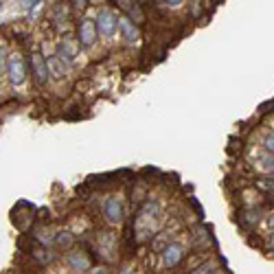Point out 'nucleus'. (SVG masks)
I'll return each instance as SVG.
<instances>
[{"label":"nucleus","mask_w":274,"mask_h":274,"mask_svg":"<svg viewBox=\"0 0 274 274\" xmlns=\"http://www.w3.org/2000/svg\"><path fill=\"white\" fill-rule=\"evenodd\" d=\"M59 55H62V59H66V64H72V57H75V53H72V49L68 46V42L59 44ZM57 55V57H59Z\"/></svg>","instance_id":"ddd939ff"},{"label":"nucleus","mask_w":274,"mask_h":274,"mask_svg":"<svg viewBox=\"0 0 274 274\" xmlns=\"http://www.w3.org/2000/svg\"><path fill=\"white\" fill-rule=\"evenodd\" d=\"M270 224H272V228H274V215L270 217Z\"/></svg>","instance_id":"412c9836"},{"label":"nucleus","mask_w":274,"mask_h":274,"mask_svg":"<svg viewBox=\"0 0 274 274\" xmlns=\"http://www.w3.org/2000/svg\"><path fill=\"white\" fill-rule=\"evenodd\" d=\"M31 66H33V72H35V82H37L40 86L46 84V77H49L46 59L40 55V53H33V55H31Z\"/></svg>","instance_id":"39448f33"},{"label":"nucleus","mask_w":274,"mask_h":274,"mask_svg":"<svg viewBox=\"0 0 274 274\" xmlns=\"http://www.w3.org/2000/svg\"><path fill=\"white\" fill-rule=\"evenodd\" d=\"M121 5H123V9H128V13H130V20L134 18V24L143 22V13H140V7H138L136 3H121Z\"/></svg>","instance_id":"9d476101"},{"label":"nucleus","mask_w":274,"mask_h":274,"mask_svg":"<svg viewBox=\"0 0 274 274\" xmlns=\"http://www.w3.org/2000/svg\"><path fill=\"white\" fill-rule=\"evenodd\" d=\"M119 26V20L112 11H99V18H97V31L101 33V35H114Z\"/></svg>","instance_id":"f03ea898"},{"label":"nucleus","mask_w":274,"mask_h":274,"mask_svg":"<svg viewBox=\"0 0 274 274\" xmlns=\"http://www.w3.org/2000/svg\"><path fill=\"white\" fill-rule=\"evenodd\" d=\"M165 239H167V235H160L156 242H153V250H158V252H160V250H165V248H163V246H165Z\"/></svg>","instance_id":"a211bd4d"},{"label":"nucleus","mask_w":274,"mask_h":274,"mask_svg":"<svg viewBox=\"0 0 274 274\" xmlns=\"http://www.w3.org/2000/svg\"><path fill=\"white\" fill-rule=\"evenodd\" d=\"M272 202H274V200H272Z\"/></svg>","instance_id":"5701e85b"},{"label":"nucleus","mask_w":274,"mask_h":274,"mask_svg":"<svg viewBox=\"0 0 274 274\" xmlns=\"http://www.w3.org/2000/svg\"><path fill=\"white\" fill-rule=\"evenodd\" d=\"M97 40V22L92 20H82L79 22V42L84 46H92Z\"/></svg>","instance_id":"7ed1b4c3"},{"label":"nucleus","mask_w":274,"mask_h":274,"mask_svg":"<svg viewBox=\"0 0 274 274\" xmlns=\"http://www.w3.org/2000/svg\"><path fill=\"white\" fill-rule=\"evenodd\" d=\"M261 167L265 171H274V156H265L261 158Z\"/></svg>","instance_id":"2eb2a0df"},{"label":"nucleus","mask_w":274,"mask_h":274,"mask_svg":"<svg viewBox=\"0 0 274 274\" xmlns=\"http://www.w3.org/2000/svg\"><path fill=\"white\" fill-rule=\"evenodd\" d=\"M0 9H3V3H0Z\"/></svg>","instance_id":"4be33fe9"},{"label":"nucleus","mask_w":274,"mask_h":274,"mask_svg":"<svg viewBox=\"0 0 274 274\" xmlns=\"http://www.w3.org/2000/svg\"><path fill=\"white\" fill-rule=\"evenodd\" d=\"M70 265L75 270H82L84 272V270L90 268V261H88V257H86V255H82V252H75V255L70 257Z\"/></svg>","instance_id":"1a4fd4ad"},{"label":"nucleus","mask_w":274,"mask_h":274,"mask_svg":"<svg viewBox=\"0 0 274 274\" xmlns=\"http://www.w3.org/2000/svg\"><path fill=\"white\" fill-rule=\"evenodd\" d=\"M182 255H184L182 246H178V244L167 246V248H165V265H167V268H173V265H178L180 261H182Z\"/></svg>","instance_id":"423d86ee"},{"label":"nucleus","mask_w":274,"mask_h":274,"mask_svg":"<svg viewBox=\"0 0 274 274\" xmlns=\"http://www.w3.org/2000/svg\"><path fill=\"white\" fill-rule=\"evenodd\" d=\"M259 217H261V211H259V209H250V211H246V219H248L250 224L259 222Z\"/></svg>","instance_id":"4468645a"},{"label":"nucleus","mask_w":274,"mask_h":274,"mask_svg":"<svg viewBox=\"0 0 274 274\" xmlns=\"http://www.w3.org/2000/svg\"><path fill=\"white\" fill-rule=\"evenodd\" d=\"M270 248H274V235L270 237Z\"/></svg>","instance_id":"aec40b11"},{"label":"nucleus","mask_w":274,"mask_h":274,"mask_svg":"<svg viewBox=\"0 0 274 274\" xmlns=\"http://www.w3.org/2000/svg\"><path fill=\"white\" fill-rule=\"evenodd\" d=\"M7 68H9V79H11V84L13 86H20L24 82V77H26V66H24V59L20 57V55H13L9 57V64H7Z\"/></svg>","instance_id":"f257e3e1"},{"label":"nucleus","mask_w":274,"mask_h":274,"mask_svg":"<svg viewBox=\"0 0 274 274\" xmlns=\"http://www.w3.org/2000/svg\"><path fill=\"white\" fill-rule=\"evenodd\" d=\"M263 145H265V149L270 151V156H274V134L265 136V138H263Z\"/></svg>","instance_id":"dca6fc26"},{"label":"nucleus","mask_w":274,"mask_h":274,"mask_svg":"<svg viewBox=\"0 0 274 274\" xmlns=\"http://www.w3.org/2000/svg\"><path fill=\"white\" fill-rule=\"evenodd\" d=\"M217 272H219L217 270V263L209 261V263H202V265H198V268H193L191 274H217Z\"/></svg>","instance_id":"9b49d317"},{"label":"nucleus","mask_w":274,"mask_h":274,"mask_svg":"<svg viewBox=\"0 0 274 274\" xmlns=\"http://www.w3.org/2000/svg\"><path fill=\"white\" fill-rule=\"evenodd\" d=\"M9 64V59H7V51L3 49V46H0V75H3L5 72V66Z\"/></svg>","instance_id":"f3484780"},{"label":"nucleus","mask_w":274,"mask_h":274,"mask_svg":"<svg viewBox=\"0 0 274 274\" xmlns=\"http://www.w3.org/2000/svg\"><path fill=\"white\" fill-rule=\"evenodd\" d=\"M46 68H49V72L55 79H62L64 77V66H62V59H59L57 55H53L46 59Z\"/></svg>","instance_id":"6e6552de"},{"label":"nucleus","mask_w":274,"mask_h":274,"mask_svg":"<svg viewBox=\"0 0 274 274\" xmlns=\"http://www.w3.org/2000/svg\"><path fill=\"white\" fill-rule=\"evenodd\" d=\"M119 29L123 31V35H125L128 42H136V40H138V29H136V24L132 22L130 18H121V20H119Z\"/></svg>","instance_id":"0eeeda50"},{"label":"nucleus","mask_w":274,"mask_h":274,"mask_svg":"<svg viewBox=\"0 0 274 274\" xmlns=\"http://www.w3.org/2000/svg\"><path fill=\"white\" fill-rule=\"evenodd\" d=\"M103 215L108 219L110 224H119L123 219V209H121V202H119L116 198H110L108 202L103 206Z\"/></svg>","instance_id":"20e7f679"},{"label":"nucleus","mask_w":274,"mask_h":274,"mask_svg":"<svg viewBox=\"0 0 274 274\" xmlns=\"http://www.w3.org/2000/svg\"><path fill=\"white\" fill-rule=\"evenodd\" d=\"M55 242H57V246H59V248L68 250V248H70V246H72V242H75V237H72V235H70V232H59V235H57V239H55Z\"/></svg>","instance_id":"f8f14e48"},{"label":"nucleus","mask_w":274,"mask_h":274,"mask_svg":"<svg viewBox=\"0 0 274 274\" xmlns=\"http://www.w3.org/2000/svg\"><path fill=\"white\" fill-rule=\"evenodd\" d=\"M95 274H108V270H105V268H99V270H95Z\"/></svg>","instance_id":"6ab92c4d"}]
</instances>
